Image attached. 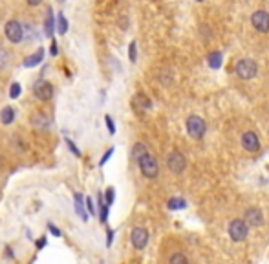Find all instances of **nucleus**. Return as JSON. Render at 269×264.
<instances>
[{
    "label": "nucleus",
    "mask_w": 269,
    "mask_h": 264,
    "mask_svg": "<svg viewBox=\"0 0 269 264\" xmlns=\"http://www.w3.org/2000/svg\"><path fill=\"white\" fill-rule=\"evenodd\" d=\"M235 72H236V75L240 79L249 81V79H253V77H256V73H258V64L254 63L253 59H247L246 57V59H240L236 63Z\"/></svg>",
    "instance_id": "nucleus-1"
},
{
    "label": "nucleus",
    "mask_w": 269,
    "mask_h": 264,
    "mask_svg": "<svg viewBox=\"0 0 269 264\" xmlns=\"http://www.w3.org/2000/svg\"><path fill=\"white\" fill-rule=\"evenodd\" d=\"M249 235V224H247L244 218H235L231 220L229 224V237L235 242H244Z\"/></svg>",
    "instance_id": "nucleus-2"
},
{
    "label": "nucleus",
    "mask_w": 269,
    "mask_h": 264,
    "mask_svg": "<svg viewBox=\"0 0 269 264\" xmlns=\"http://www.w3.org/2000/svg\"><path fill=\"white\" fill-rule=\"evenodd\" d=\"M187 132H189L190 138H194V140H202L207 132L205 121L202 120L200 116H189V118H187Z\"/></svg>",
    "instance_id": "nucleus-3"
},
{
    "label": "nucleus",
    "mask_w": 269,
    "mask_h": 264,
    "mask_svg": "<svg viewBox=\"0 0 269 264\" xmlns=\"http://www.w3.org/2000/svg\"><path fill=\"white\" fill-rule=\"evenodd\" d=\"M137 165H139V171L143 173V176H145V178H151V180L158 178L159 165H158V160H156L152 154H147L145 158H141Z\"/></svg>",
    "instance_id": "nucleus-4"
},
{
    "label": "nucleus",
    "mask_w": 269,
    "mask_h": 264,
    "mask_svg": "<svg viewBox=\"0 0 269 264\" xmlns=\"http://www.w3.org/2000/svg\"><path fill=\"white\" fill-rule=\"evenodd\" d=\"M167 167L170 169V173H174V175H182L185 167H187L185 154H182L180 151H172L167 156Z\"/></svg>",
    "instance_id": "nucleus-5"
},
{
    "label": "nucleus",
    "mask_w": 269,
    "mask_h": 264,
    "mask_svg": "<svg viewBox=\"0 0 269 264\" xmlns=\"http://www.w3.org/2000/svg\"><path fill=\"white\" fill-rule=\"evenodd\" d=\"M251 24L258 33H269V13L264 9H258L251 15Z\"/></svg>",
    "instance_id": "nucleus-6"
},
{
    "label": "nucleus",
    "mask_w": 269,
    "mask_h": 264,
    "mask_svg": "<svg viewBox=\"0 0 269 264\" xmlns=\"http://www.w3.org/2000/svg\"><path fill=\"white\" fill-rule=\"evenodd\" d=\"M242 147H244L247 152L260 151V140H258V136H256V132H253V130H246V132L242 134Z\"/></svg>",
    "instance_id": "nucleus-7"
},
{
    "label": "nucleus",
    "mask_w": 269,
    "mask_h": 264,
    "mask_svg": "<svg viewBox=\"0 0 269 264\" xmlns=\"http://www.w3.org/2000/svg\"><path fill=\"white\" fill-rule=\"evenodd\" d=\"M130 240L135 249H145L147 242H149V231L145 228H134L130 233Z\"/></svg>",
    "instance_id": "nucleus-8"
},
{
    "label": "nucleus",
    "mask_w": 269,
    "mask_h": 264,
    "mask_svg": "<svg viewBox=\"0 0 269 264\" xmlns=\"http://www.w3.org/2000/svg\"><path fill=\"white\" fill-rule=\"evenodd\" d=\"M6 37H8V40H11L13 44L20 42V40H22V37H24L22 26L18 24L17 20H9L8 24H6Z\"/></svg>",
    "instance_id": "nucleus-9"
},
{
    "label": "nucleus",
    "mask_w": 269,
    "mask_h": 264,
    "mask_svg": "<svg viewBox=\"0 0 269 264\" xmlns=\"http://www.w3.org/2000/svg\"><path fill=\"white\" fill-rule=\"evenodd\" d=\"M35 96L39 97L40 101H50L53 97V87L48 81H40L35 85Z\"/></svg>",
    "instance_id": "nucleus-10"
},
{
    "label": "nucleus",
    "mask_w": 269,
    "mask_h": 264,
    "mask_svg": "<svg viewBox=\"0 0 269 264\" xmlns=\"http://www.w3.org/2000/svg\"><path fill=\"white\" fill-rule=\"evenodd\" d=\"M244 220H246L249 226L258 228V226L264 224V215H262V211L258 208H249L246 211V215H244Z\"/></svg>",
    "instance_id": "nucleus-11"
},
{
    "label": "nucleus",
    "mask_w": 269,
    "mask_h": 264,
    "mask_svg": "<svg viewBox=\"0 0 269 264\" xmlns=\"http://www.w3.org/2000/svg\"><path fill=\"white\" fill-rule=\"evenodd\" d=\"M132 103H134V108L137 110V112H147V110L152 106V101L145 96V94H141V92L135 94L134 99H132Z\"/></svg>",
    "instance_id": "nucleus-12"
},
{
    "label": "nucleus",
    "mask_w": 269,
    "mask_h": 264,
    "mask_svg": "<svg viewBox=\"0 0 269 264\" xmlns=\"http://www.w3.org/2000/svg\"><path fill=\"white\" fill-rule=\"evenodd\" d=\"M75 211H77V215L81 216V220H83V222H86L90 213L84 209V198H83V194H79V193L75 194Z\"/></svg>",
    "instance_id": "nucleus-13"
},
{
    "label": "nucleus",
    "mask_w": 269,
    "mask_h": 264,
    "mask_svg": "<svg viewBox=\"0 0 269 264\" xmlns=\"http://www.w3.org/2000/svg\"><path fill=\"white\" fill-rule=\"evenodd\" d=\"M42 57H44V50L40 48V50H37L33 55H30L24 61V66H26V68H33V66H37V64L42 63Z\"/></svg>",
    "instance_id": "nucleus-14"
},
{
    "label": "nucleus",
    "mask_w": 269,
    "mask_h": 264,
    "mask_svg": "<svg viewBox=\"0 0 269 264\" xmlns=\"http://www.w3.org/2000/svg\"><path fill=\"white\" fill-rule=\"evenodd\" d=\"M147 154H151V152H149V149H147V145L145 143H135L134 145V149H132V158H134V161L139 163V160L145 158Z\"/></svg>",
    "instance_id": "nucleus-15"
},
{
    "label": "nucleus",
    "mask_w": 269,
    "mask_h": 264,
    "mask_svg": "<svg viewBox=\"0 0 269 264\" xmlns=\"http://www.w3.org/2000/svg\"><path fill=\"white\" fill-rule=\"evenodd\" d=\"M13 120H15V110H13L11 106H4L2 112H0V121H2L4 125H11Z\"/></svg>",
    "instance_id": "nucleus-16"
},
{
    "label": "nucleus",
    "mask_w": 269,
    "mask_h": 264,
    "mask_svg": "<svg viewBox=\"0 0 269 264\" xmlns=\"http://www.w3.org/2000/svg\"><path fill=\"white\" fill-rule=\"evenodd\" d=\"M167 264H190V263H189V259H187L185 253H182V251H174L172 255L168 257V263Z\"/></svg>",
    "instance_id": "nucleus-17"
},
{
    "label": "nucleus",
    "mask_w": 269,
    "mask_h": 264,
    "mask_svg": "<svg viewBox=\"0 0 269 264\" xmlns=\"http://www.w3.org/2000/svg\"><path fill=\"white\" fill-rule=\"evenodd\" d=\"M207 61H209L211 68H220V64H222V53L220 52H213L211 55L207 57Z\"/></svg>",
    "instance_id": "nucleus-18"
},
{
    "label": "nucleus",
    "mask_w": 269,
    "mask_h": 264,
    "mask_svg": "<svg viewBox=\"0 0 269 264\" xmlns=\"http://www.w3.org/2000/svg\"><path fill=\"white\" fill-rule=\"evenodd\" d=\"M99 209H101V222H106L108 220V206H106V202L103 200L101 194H99Z\"/></svg>",
    "instance_id": "nucleus-19"
},
{
    "label": "nucleus",
    "mask_w": 269,
    "mask_h": 264,
    "mask_svg": "<svg viewBox=\"0 0 269 264\" xmlns=\"http://www.w3.org/2000/svg\"><path fill=\"white\" fill-rule=\"evenodd\" d=\"M48 123H50V121H48L46 116H42V114H39V116L33 118V125H35L37 128H46Z\"/></svg>",
    "instance_id": "nucleus-20"
},
{
    "label": "nucleus",
    "mask_w": 269,
    "mask_h": 264,
    "mask_svg": "<svg viewBox=\"0 0 269 264\" xmlns=\"http://www.w3.org/2000/svg\"><path fill=\"white\" fill-rule=\"evenodd\" d=\"M187 206L185 204V200H182V198H170L168 200V209H183Z\"/></svg>",
    "instance_id": "nucleus-21"
},
{
    "label": "nucleus",
    "mask_w": 269,
    "mask_h": 264,
    "mask_svg": "<svg viewBox=\"0 0 269 264\" xmlns=\"http://www.w3.org/2000/svg\"><path fill=\"white\" fill-rule=\"evenodd\" d=\"M57 22H59V33H66V30H68V22H66V17H64L63 13L57 15Z\"/></svg>",
    "instance_id": "nucleus-22"
},
{
    "label": "nucleus",
    "mask_w": 269,
    "mask_h": 264,
    "mask_svg": "<svg viewBox=\"0 0 269 264\" xmlns=\"http://www.w3.org/2000/svg\"><path fill=\"white\" fill-rule=\"evenodd\" d=\"M53 35V15L48 13V18H46V37H51Z\"/></svg>",
    "instance_id": "nucleus-23"
},
{
    "label": "nucleus",
    "mask_w": 269,
    "mask_h": 264,
    "mask_svg": "<svg viewBox=\"0 0 269 264\" xmlns=\"http://www.w3.org/2000/svg\"><path fill=\"white\" fill-rule=\"evenodd\" d=\"M9 63V55H8V52L0 46V68H6Z\"/></svg>",
    "instance_id": "nucleus-24"
},
{
    "label": "nucleus",
    "mask_w": 269,
    "mask_h": 264,
    "mask_svg": "<svg viewBox=\"0 0 269 264\" xmlns=\"http://www.w3.org/2000/svg\"><path fill=\"white\" fill-rule=\"evenodd\" d=\"M18 96H20V85H18V83H13L11 88H9V97L15 99V97H18Z\"/></svg>",
    "instance_id": "nucleus-25"
},
{
    "label": "nucleus",
    "mask_w": 269,
    "mask_h": 264,
    "mask_svg": "<svg viewBox=\"0 0 269 264\" xmlns=\"http://www.w3.org/2000/svg\"><path fill=\"white\" fill-rule=\"evenodd\" d=\"M128 55H130V61H132V63H135V59H137V46H135V42H130Z\"/></svg>",
    "instance_id": "nucleus-26"
},
{
    "label": "nucleus",
    "mask_w": 269,
    "mask_h": 264,
    "mask_svg": "<svg viewBox=\"0 0 269 264\" xmlns=\"http://www.w3.org/2000/svg\"><path fill=\"white\" fill-rule=\"evenodd\" d=\"M114 198H116V194H114V187H108V189H106V206H108V208L114 204Z\"/></svg>",
    "instance_id": "nucleus-27"
},
{
    "label": "nucleus",
    "mask_w": 269,
    "mask_h": 264,
    "mask_svg": "<svg viewBox=\"0 0 269 264\" xmlns=\"http://www.w3.org/2000/svg\"><path fill=\"white\" fill-rule=\"evenodd\" d=\"M86 209H88L90 215H95V206H94V202H92L90 196H86Z\"/></svg>",
    "instance_id": "nucleus-28"
},
{
    "label": "nucleus",
    "mask_w": 269,
    "mask_h": 264,
    "mask_svg": "<svg viewBox=\"0 0 269 264\" xmlns=\"http://www.w3.org/2000/svg\"><path fill=\"white\" fill-rule=\"evenodd\" d=\"M104 120H106V127H108V130H110V134H114V132H116V125H114L112 118H110V116H106Z\"/></svg>",
    "instance_id": "nucleus-29"
},
{
    "label": "nucleus",
    "mask_w": 269,
    "mask_h": 264,
    "mask_svg": "<svg viewBox=\"0 0 269 264\" xmlns=\"http://www.w3.org/2000/svg\"><path fill=\"white\" fill-rule=\"evenodd\" d=\"M66 143H68V147H70V149H71V152H73V154H75V156H81L79 149H77V147H75V145H73V141H70V140H66Z\"/></svg>",
    "instance_id": "nucleus-30"
},
{
    "label": "nucleus",
    "mask_w": 269,
    "mask_h": 264,
    "mask_svg": "<svg viewBox=\"0 0 269 264\" xmlns=\"http://www.w3.org/2000/svg\"><path fill=\"white\" fill-rule=\"evenodd\" d=\"M112 154H114V149H110V151H108V152H106V154H104L103 158H101V161H99V165H104V163L108 161V158H110Z\"/></svg>",
    "instance_id": "nucleus-31"
},
{
    "label": "nucleus",
    "mask_w": 269,
    "mask_h": 264,
    "mask_svg": "<svg viewBox=\"0 0 269 264\" xmlns=\"http://www.w3.org/2000/svg\"><path fill=\"white\" fill-rule=\"evenodd\" d=\"M48 229H50V231L53 233L55 237H61V229H59V228H55V226H53V224H48Z\"/></svg>",
    "instance_id": "nucleus-32"
},
{
    "label": "nucleus",
    "mask_w": 269,
    "mask_h": 264,
    "mask_svg": "<svg viewBox=\"0 0 269 264\" xmlns=\"http://www.w3.org/2000/svg\"><path fill=\"white\" fill-rule=\"evenodd\" d=\"M26 2H28L30 6H39V4H40V2H42V0H26Z\"/></svg>",
    "instance_id": "nucleus-33"
},
{
    "label": "nucleus",
    "mask_w": 269,
    "mask_h": 264,
    "mask_svg": "<svg viewBox=\"0 0 269 264\" xmlns=\"http://www.w3.org/2000/svg\"><path fill=\"white\" fill-rule=\"evenodd\" d=\"M50 52H51V55H57V53H59V48H57L55 42H53V46H51V50H50Z\"/></svg>",
    "instance_id": "nucleus-34"
},
{
    "label": "nucleus",
    "mask_w": 269,
    "mask_h": 264,
    "mask_svg": "<svg viewBox=\"0 0 269 264\" xmlns=\"http://www.w3.org/2000/svg\"><path fill=\"white\" fill-rule=\"evenodd\" d=\"M112 239H114V231L110 229V231H108V240H106V244H108V246L112 244Z\"/></svg>",
    "instance_id": "nucleus-35"
},
{
    "label": "nucleus",
    "mask_w": 269,
    "mask_h": 264,
    "mask_svg": "<svg viewBox=\"0 0 269 264\" xmlns=\"http://www.w3.org/2000/svg\"><path fill=\"white\" fill-rule=\"evenodd\" d=\"M44 244H46V239H42V240H39V242H37V246H39V248H42Z\"/></svg>",
    "instance_id": "nucleus-36"
},
{
    "label": "nucleus",
    "mask_w": 269,
    "mask_h": 264,
    "mask_svg": "<svg viewBox=\"0 0 269 264\" xmlns=\"http://www.w3.org/2000/svg\"><path fill=\"white\" fill-rule=\"evenodd\" d=\"M59 2H64V0H59Z\"/></svg>",
    "instance_id": "nucleus-37"
}]
</instances>
